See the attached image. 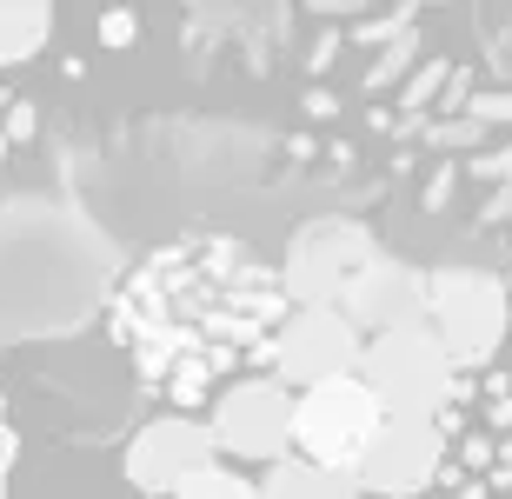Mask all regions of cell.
<instances>
[{
	"mask_svg": "<svg viewBox=\"0 0 512 499\" xmlns=\"http://www.w3.org/2000/svg\"><path fill=\"white\" fill-rule=\"evenodd\" d=\"M360 353H366V340L346 327V313L286 307V320L273 327V340H266V353H260V373L280 380L286 393H313V386H326V380L360 373Z\"/></svg>",
	"mask_w": 512,
	"mask_h": 499,
	"instance_id": "cell-4",
	"label": "cell"
},
{
	"mask_svg": "<svg viewBox=\"0 0 512 499\" xmlns=\"http://www.w3.org/2000/svg\"><path fill=\"white\" fill-rule=\"evenodd\" d=\"M213 453H233V460H286L293 453V393L280 380H233L220 400H213L207 420Z\"/></svg>",
	"mask_w": 512,
	"mask_h": 499,
	"instance_id": "cell-6",
	"label": "cell"
},
{
	"mask_svg": "<svg viewBox=\"0 0 512 499\" xmlns=\"http://www.w3.org/2000/svg\"><path fill=\"white\" fill-rule=\"evenodd\" d=\"M473 120H512V94H479Z\"/></svg>",
	"mask_w": 512,
	"mask_h": 499,
	"instance_id": "cell-15",
	"label": "cell"
},
{
	"mask_svg": "<svg viewBox=\"0 0 512 499\" xmlns=\"http://www.w3.org/2000/svg\"><path fill=\"white\" fill-rule=\"evenodd\" d=\"M173 499H260V486L240 480V473H227V466H207V473H193Z\"/></svg>",
	"mask_w": 512,
	"mask_h": 499,
	"instance_id": "cell-13",
	"label": "cell"
},
{
	"mask_svg": "<svg viewBox=\"0 0 512 499\" xmlns=\"http://www.w3.org/2000/svg\"><path fill=\"white\" fill-rule=\"evenodd\" d=\"M207 466H220V453H213L207 440V426H193V420H153L140 440H133L127 453V480L140 486V493H180V486L193 480V473H207Z\"/></svg>",
	"mask_w": 512,
	"mask_h": 499,
	"instance_id": "cell-9",
	"label": "cell"
},
{
	"mask_svg": "<svg viewBox=\"0 0 512 499\" xmlns=\"http://www.w3.org/2000/svg\"><path fill=\"white\" fill-rule=\"evenodd\" d=\"M286 280L233 233H180L114 287L107 333L133 373L173 406L213 400V386L253 366L286 320Z\"/></svg>",
	"mask_w": 512,
	"mask_h": 499,
	"instance_id": "cell-1",
	"label": "cell"
},
{
	"mask_svg": "<svg viewBox=\"0 0 512 499\" xmlns=\"http://www.w3.org/2000/svg\"><path fill=\"white\" fill-rule=\"evenodd\" d=\"M380 426H386V413H380V400L366 393L360 373L326 380V386H313V393H293V460L353 480V466L366 460V446L380 440Z\"/></svg>",
	"mask_w": 512,
	"mask_h": 499,
	"instance_id": "cell-3",
	"label": "cell"
},
{
	"mask_svg": "<svg viewBox=\"0 0 512 499\" xmlns=\"http://www.w3.org/2000/svg\"><path fill=\"white\" fill-rule=\"evenodd\" d=\"M426 327L439 333L453 373L459 366H486L493 346H499V333H506V293H499L493 273L446 267V273L426 280Z\"/></svg>",
	"mask_w": 512,
	"mask_h": 499,
	"instance_id": "cell-5",
	"label": "cell"
},
{
	"mask_svg": "<svg viewBox=\"0 0 512 499\" xmlns=\"http://www.w3.org/2000/svg\"><path fill=\"white\" fill-rule=\"evenodd\" d=\"M446 193H453V173H433V187H426V207H439Z\"/></svg>",
	"mask_w": 512,
	"mask_h": 499,
	"instance_id": "cell-17",
	"label": "cell"
},
{
	"mask_svg": "<svg viewBox=\"0 0 512 499\" xmlns=\"http://www.w3.org/2000/svg\"><path fill=\"white\" fill-rule=\"evenodd\" d=\"M0 460H7V440H0Z\"/></svg>",
	"mask_w": 512,
	"mask_h": 499,
	"instance_id": "cell-19",
	"label": "cell"
},
{
	"mask_svg": "<svg viewBox=\"0 0 512 499\" xmlns=\"http://www.w3.org/2000/svg\"><path fill=\"white\" fill-rule=\"evenodd\" d=\"M260 499H360V486L346 480V473H320V466H306V460L286 453L260 480Z\"/></svg>",
	"mask_w": 512,
	"mask_h": 499,
	"instance_id": "cell-11",
	"label": "cell"
},
{
	"mask_svg": "<svg viewBox=\"0 0 512 499\" xmlns=\"http://www.w3.org/2000/svg\"><path fill=\"white\" fill-rule=\"evenodd\" d=\"M306 114H313V120H333V114H340V100H326L320 87H313V94H306Z\"/></svg>",
	"mask_w": 512,
	"mask_h": 499,
	"instance_id": "cell-16",
	"label": "cell"
},
{
	"mask_svg": "<svg viewBox=\"0 0 512 499\" xmlns=\"http://www.w3.org/2000/svg\"><path fill=\"white\" fill-rule=\"evenodd\" d=\"M54 34V7H40V0H0V67H20V60H34Z\"/></svg>",
	"mask_w": 512,
	"mask_h": 499,
	"instance_id": "cell-12",
	"label": "cell"
},
{
	"mask_svg": "<svg viewBox=\"0 0 512 499\" xmlns=\"http://www.w3.org/2000/svg\"><path fill=\"white\" fill-rule=\"evenodd\" d=\"M133 40H140V14L107 7V14H100V47H133Z\"/></svg>",
	"mask_w": 512,
	"mask_h": 499,
	"instance_id": "cell-14",
	"label": "cell"
},
{
	"mask_svg": "<svg viewBox=\"0 0 512 499\" xmlns=\"http://www.w3.org/2000/svg\"><path fill=\"white\" fill-rule=\"evenodd\" d=\"M360 380L380 400L386 420H439L446 400H453V360H446V346L426 320L373 333L360 353Z\"/></svg>",
	"mask_w": 512,
	"mask_h": 499,
	"instance_id": "cell-2",
	"label": "cell"
},
{
	"mask_svg": "<svg viewBox=\"0 0 512 499\" xmlns=\"http://www.w3.org/2000/svg\"><path fill=\"white\" fill-rule=\"evenodd\" d=\"M373 260H380V247H373L353 220H320V227H306L300 240H293V253H286V267H280L286 300H293V307H340L346 287H353Z\"/></svg>",
	"mask_w": 512,
	"mask_h": 499,
	"instance_id": "cell-7",
	"label": "cell"
},
{
	"mask_svg": "<svg viewBox=\"0 0 512 499\" xmlns=\"http://www.w3.org/2000/svg\"><path fill=\"white\" fill-rule=\"evenodd\" d=\"M439 460H446V426L439 420H386L380 440L366 446V460L353 466V486L386 499H419L439 480Z\"/></svg>",
	"mask_w": 512,
	"mask_h": 499,
	"instance_id": "cell-8",
	"label": "cell"
},
{
	"mask_svg": "<svg viewBox=\"0 0 512 499\" xmlns=\"http://www.w3.org/2000/svg\"><path fill=\"white\" fill-rule=\"evenodd\" d=\"M333 313H346V327L360 333V340L366 333H393V327H419V320H426V280L380 253V260L346 287V300Z\"/></svg>",
	"mask_w": 512,
	"mask_h": 499,
	"instance_id": "cell-10",
	"label": "cell"
},
{
	"mask_svg": "<svg viewBox=\"0 0 512 499\" xmlns=\"http://www.w3.org/2000/svg\"><path fill=\"white\" fill-rule=\"evenodd\" d=\"M499 213H512V187H506V193H499V200H486V213H479V220H486V227H493Z\"/></svg>",
	"mask_w": 512,
	"mask_h": 499,
	"instance_id": "cell-18",
	"label": "cell"
}]
</instances>
